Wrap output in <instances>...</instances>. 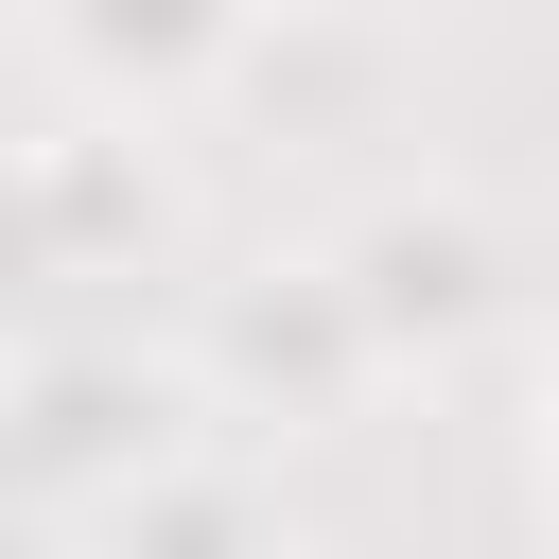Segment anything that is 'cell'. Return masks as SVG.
<instances>
[{
  "label": "cell",
  "mask_w": 559,
  "mask_h": 559,
  "mask_svg": "<svg viewBox=\"0 0 559 559\" xmlns=\"http://www.w3.org/2000/svg\"><path fill=\"white\" fill-rule=\"evenodd\" d=\"M542 472H559V332H542Z\"/></svg>",
  "instance_id": "cell-9"
},
{
  "label": "cell",
  "mask_w": 559,
  "mask_h": 559,
  "mask_svg": "<svg viewBox=\"0 0 559 559\" xmlns=\"http://www.w3.org/2000/svg\"><path fill=\"white\" fill-rule=\"evenodd\" d=\"M192 384H210L227 419H349L384 367H367L332 262H245V280H210V314H192Z\"/></svg>",
  "instance_id": "cell-3"
},
{
  "label": "cell",
  "mask_w": 559,
  "mask_h": 559,
  "mask_svg": "<svg viewBox=\"0 0 559 559\" xmlns=\"http://www.w3.org/2000/svg\"><path fill=\"white\" fill-rule=\"evenodd\" d=\"M0 297H70L52 280V210H35V157L0 140Z\"/></svg>",
  "instance_id": "cell-8"
},
{
  "label": "cell",
  "mask_w": 559,
  "mask_h": 559,
  "mask_svg": "<svg viewBox=\"0 0 559 559\" xmlns=\"http://www.w3.org/2000/svg\"><path fill=\"white\" fill-rule=\"evenodd\" d=\"M314 262H332L367 367H454V349L507 314V227H489L472 192H384V210H349Z\"/></svg>",
  "instance_id": "cell-2"
},
{
  "label": "cell",
  "mask_w": 559,
  "mask_h": 559,
  "mask_svg": "<svg viewBox=\"0 0 559 559\" xmlns=\"http://www.w3.org/2000/svg\"><path fill=\"white\" fill-rule=\"evenodd\" d=\"M192 454V384L175 367H140V349H105V332H70V349H17L0 367V472L35 489V507H122L140 472H175Z\"/></svg>",
  "instance_id": "cell-1"
},
{
  "label": "cell",
  "mask_w": 559,
  "mask_h": 559,
  "mask_svg": "<svg viewBox=\"0 0 559 559\" xmlns=\"http://www.w3.org/2000/svg\"><path fill=\"white\" fill-rule=\"evenodd\" d=\"M87 559H280V524H262V489L227 454H175L122 507H87Z\"/></svg>",
  "instance_id": "cell-6"
},
{
  "label": "cell",
  "mask_w": 559,
  "mask_h": 559,
  "mask_svg": "<svg viewBox=\"0 0 559 559\" xmlns=\"http://www.w3.org/2000/svg\"><path fill=\"white\" fill-rule=\"evenodd\" d=\"M227 0H70L35 52L70 70V122H175V105H210L227 87Z\"/></svg>",
  "instance_id": "cell-5"
},
{
  "label": "cell",
  "mask_w": 559,
  "mask_h": 559,
  "mask_svg": "<svg viewBox=\"0 0 559 559\" xmlns=\"http://www.w3.org/2000/svg\"><path fill=\"white\" fill-rule=\"evenodd\" d=\"M384 70H402V52H384L367 17H245V35H227V87H262L280 122H332V105H367Z\"/></svg>",
  "instance_id": "cell-7"
},
{
  "label": "cell",
  "mask_w": 559,
  "mask_h": 559,
  "mask_svg": "<svg viewBox=\"0 0 559 559\" xmlns=\"http://www.w3.org/2000/svg\"><path fill=\"white\" fill-rule=\"evenodd\" d=\"M17 157H35V210H52V280H70V297H87V280L175 262L192 192H175L157 122H52V140H17Z\"/></svg>",
  "instance_id": "cell-4"
}]
</instances>
